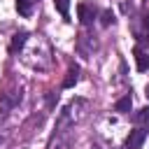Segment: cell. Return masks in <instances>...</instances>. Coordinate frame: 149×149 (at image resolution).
<instances>
[{
    "mask_svg": "<svg viewBox=\"0 0 149 149\" xmlns=\"http://www.w3.org/2000/svg\"><path fill=\"white\" fill-rule=\"evenodd\" d=\"M70 144H72L70 128H68V130H56L54 140L49 142V149H70Z\"/></svg>",
    "mask_w": 149,
    "mask_h": 149,
    "instance_id": "obj_1",
    "label": "cell"
},
{
    "mask_svg": "<svg viewBox=\"0 0 149 149\" xmlns=\"http://www.w3.org/2000/svg\"><path fill=\"white\" fill-rule=\"evenodd\" d=\"M144 140H147V130H144V128H135V130H130V135L126 137V149H142Z\"/></svg>",
    "mask_w": 149,
    "mask_h": 149,
    "instance_id": "obj_2",
    "label": "cell"
},
{
    "mask_svg": "<svg viewBox=\"0 0 149 149\" xmlns=\"http://www.w3.org/2000/svg\"><path fill=\"white\" fill-rule=\"evenodd\" d=\"M28 44V33L26 30H19L12 35V44H9V54H19L23 51V47Z\"/></svg>",
    "mask_w": 149,
    "mask_h": 149,
    "instance_id": "obj_3",
    "label": "cell"
},
{
    "mask_svg": "<svg viewBox=\"0 0 149 149\" xmlns=\"http://www.w3.org/2000/svg\"><path fill=\"white\" fill-rule=\"evenodd\" d=\"M77 14H79V21H81L84 26H88V23H93V19H95V9H93L91 5H86V2H81V5H77Z\"/></svg>",
    "mask_w": 149,
    "mask_h": 149,
    "instance_id": "obj_4",
    "label": "cell"
},
{
    "mask_svg": "<svg viewBox=\"0 0 149 149\" xmlns=\"http://www.w3.org/2000/svg\"><path fill=\"white\" fill-rule=\"evenodd\" d=\"M135 65H137V70H140V72L149 70V54H147V51H142L140 47H135Z\"/></svg>",
    "mask_w": 149,
    "mask_h": 149,
    "instance_id": "obj_5",
    "label": "cell"
},
{
    "mask_svg": "<svg viewBox=\"0 0 149 149\" xmlns=\"http://www.w3.org/2000/svg\"><path fill=\"white\" fill-rule=\"evenodd\" d=\"M77 81H79V68H77V65H72V68L68 70L65 79H63V88H72Z\"/></svg>",
    "mask_w": 149,
    "mask_h": 149,
    "instance_id": "obj_6",
    "label": "cell"
},
{
    "mask_svg": "<svg viewBox=\"0 0 149 149\" xmlns=\"http://www.w3.org/2000/svg\"><path fill=\"white\" fill-rule=\"evenodd\" d=\"M35 2H37V0H16V9H19V14H21V16H30Z\"/></svg>",
    "mask_w": 149,
    "mask_h": 149,
    "instance_id": "obj_7",
    "label": "cell"
},
{
    "mask_svg": "<svg viewBox=\"0 0 149 149\" xmlns=\"http://www.w3.org/2000/svg\"><path fill=\"white\" fill-rule=\"evenodd\" d=\"M130 107H133V98H130V95L119 98V100H116V105H114V109H116V112H123V114H126V112H130Z\"/></svg>",
    "mask_w": 149,
    "mask_h": 149,
    "instance_id": "obj_8",
    "label": "cell"
},
{
    "mask_svg": "<svg viewBox=\"0 0 149 149\" xmlns=\"http://www.w3.org/2000/svg\"><path fill=\"white\" fill-rule=\"evenodd\" d=\"M54 5H56V9L61 12V16H63L65 21H70V0H54Z\"/></svg>",
    "mask_w": 149,
    "mask_h": 149,
    "instance_id": "obj_9",
    "label": "cell"
},
{
    "mask_svg": "<svg viewBox=\"0 0 149 149\" xmlns=\"http://www.w3.org/2000/svg\"><path fill=\"white\" fill-rule=\"evenodd\" d=\"M135 123H137V126H149V107H142V109L135 114Z\"/></svg>",
    "mask_w": 149,
    "mask_h": 149,
    "instance_id": "obj_10",
    "label": "cell"
},
{
    "mask_svg": "<svg viewBox=\"0 0 149 149\" xmlns=\"http://www.w3.org/2000/svg\"><path fill=\"white\" fill-rule=\"evenodd\" d=\"M19 100H21V93H5L2 95V105L5 107H14Z\"/></svg>",
    "mask_w": 149,
    "mask_h": 149,
    "instance_id": "obj_11",
    "label": "cell"
},
{
    "mask_svg": "<svg viewBox=\"0 0 149 149\" xmlns=\"http://www.w3.org/2000/svg\"><path fill=\"white\" fill-rule=\"evenodd\" d=\"M100 23H102V26H109V23H114V14H112V9H105V12H102V16H100Z\"/></svg>",
    "mask_w": 149,
    "mask_h": 149,
    "instance_id": "obj_12",
    "label": "cell"
},
{
    "mask_svg": "<svg viewBox=\"0 0 149 149\" xmlns=\"http://www.w3.org/2000/svg\"><path fill=\"white\" fill-rule=\"evenodd\" d=\"M56 98H58V95H56ZM56 98H54V93L49 91V95H47V102H49V107H54V100H56Z\"/></svg>",
    "mask_w": 149,
    "mask_h": 149,
    "instance_id": "obj_13",
    "label": "cell"
},
{
    "mask_svg": "<svg viewBox=\"0 0 149 149\" xmlns=\"http://www.w3.org/2000/svg\"><path fill=\"white\" fill-rule=\"evenodd\" d=\"M142 23H144V28H149V14H144V21Z\"/></svg>",
    "mask_w": 149,
    "mask_h": 149,
    "instance_id": "obj_14",
    "label": "cell"
},
{
    "mask_svg": "<svg viewBox=\"0 0 149 149\" xmlns=\"http://www.w3.org/2000/svg\"><path fill=\"white\" fill-rule=\"evenodd\" d=\"M144 95H147V98H149V86H147V93H144Z\"/></svg>",
    "mask_w": 149,
    "mask_h": 149,
    "instance_id": "obj_15",
    "label": "cell"
}]
</instances>
